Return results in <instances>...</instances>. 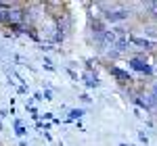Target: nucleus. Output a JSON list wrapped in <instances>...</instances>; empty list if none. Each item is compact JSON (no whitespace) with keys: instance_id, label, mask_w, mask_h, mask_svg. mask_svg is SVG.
I'll use <instances>...</instances> for the list:
<instances>
[{"instance_id":"nucleus-1","label":"nucleus","mask_w":157,"mask_h":146,"mask_svg":"<svg viewBox=\"0 0 157 146\" xmlns=\"http://www.w3.org/2000/svg\"><path fill=\"white\" fill-rule=\"evenodd\" d=\"M107 71H109V75H113V79L117 82V84L121 86V88H130V86L134 84V77L130 75L128 71H124V69H120L117 65H107Z\"/></svg>"},{"instance_id":"nucleus-2","label":"nucleus","mask_w":157,"mask_h":146,"mask_svg":"<svg viewBox=\"0 0 157 146\" xmlns=\"http://www.w3.org/2000/svg\"><path fill=\"white\" fill-rule=\"evenodd\" d=\"M128 65H130V69H134V71H140L145 73L147 77L153 73V67L147 63L145 57H132V59H128Z\"/></svg>"},{"instance_id":"nucleus-3","label":"nucleus","mask_w":157,"mask_h":146,"mask_svg":"<svg viewBox=\"0 0 157 146\" xmlns=\"http://www.w3.org/2000/svg\"><path fill=\"white\" fill-rule=\"evenodd\" d=\"M130 46H136L138 50H153L155 48V42L147 40V38H138L130 34Z\"/></svg>"},{"instance_id":"nucleus-4","label":"nucleus","mask_w":157,"mask_h":146,"mask_svg":"<svg viewBox=\"0 0 157 146\" xmlns=\"http://www.w3.org/2000/svg\"><path fill=\"white\" fill-rule=\"evenodd\" d=\"M145 15L149 23H157V2H145Z\"/></svg>"},{"instance_id":"nucleus-5","label":"nucleus","mask_w":157,"mask_h":146,"mask_svg":"<svg viewBox=\"0 0 157 146\" xmlns=\"http://www.w3.org/2000/svg\"><path fill=\"white\" fill-rule=\"evenodd\" d=\"M113 48L117 50L120 54H124L126 50L130 48V36H120L117 40H115V44H113Z\"/></svg>"},{"instance_id":"nucleus-6","label":"nucleus","mask_w":157,"mask_h":146,"mask_svg":"<svg viewBox=\"0 0 157 146\" xmlns=\"http://www.w3.org/2000/svg\"><path fill=\"white\" fill-rule=\"evenodd\" d=\"M143 31H145L147 40H157V23H149V21H145V27H143Z\"/></svg>"},{"instance_id":"nucleus-7","label":"nucleus","mask_w":157,"mask_h":146,"mask_svg":"<svg viewBox=\"0 0 157 146\" xmlns=\"http://www.w3.org/2000/svg\"><path fill=\"white\" fill-rule=\"evenodd\" d=\"M84 82L88 88H97L98 86V77H97V73H92V71H86L84 73Z\"/></svg>"},{"instance_id":"nucleus-8","label":"nucleus","mask_w":157,"mask_h":146,"mask_svg":"<svg viewBox=\"0 0 157 146\" xmlns=\"http://www.w3.org/2000/svg\"><path fill=\"white\" fill-rule=\"evenodd\" d=\"M82 115H84V111H82V109H73L71 111V117H73V119H78V117H82Z\"/></svg>"},{"instance_id":"nucleus-9","label":"nucleus","mask_w":157,"mask_h":146,"mask_svg":"<svg viewBox=\"0 0 157 146\" xmlns=\"http://www.w3.org/2000/svg\"><path fill=\"white\" fill-rule=\"evenodd\" d=\"M138 138H140V142H145V144L149 142V138H147V134H145V132H140V134H138Z\"/></svg>"},{"instance_id":"nucleus-10","label":"nucleus","mask_w":157,"mask_h":146,"mask_svg":"<svg viewBox=\"0 0 157 146\" xmlns=\"http://www.w3.org/2000/svg\"><path fill=\"white\" fill-rule=\"evenodd\" d=\"M149 92H151L153 96H157V82H155V84H151V90H149Z\"/></svg>"},{"instance_id":"nucleus-11","label":"nucleus","mask_w":157,"mask_h":146,"mask_svg":"<svg viewBox=\"0 0 157 146\" xmlns=\"http://www.w3.org/2000/svg\"><path fill=\"white\" fill-rule=\"evenodd\" d=\"M80 98H82L84 102H90V96H88V94H82V96H80Z\"/></svg>"},{"instance_id":"nucleus-12","label":"nucleus","mask_w":157,"mask_h":146,"mask_svg":"<svg viewBox=\"0 0 157 146\" xmlns=\"http://www.w3.org/2000/svg\"><path fill=\"white\" fill-rule=\"evenodd\" d=\"M120 146H126V144H120Z\"/></svg>"}]
</instances>
